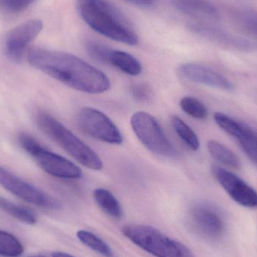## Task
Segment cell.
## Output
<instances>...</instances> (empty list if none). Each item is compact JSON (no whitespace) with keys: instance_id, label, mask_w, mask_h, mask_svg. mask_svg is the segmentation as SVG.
I'll list each match as a JSON object with an SVG mask.
<instances>
[{"instance_id":"d6986e66","label":"cell","mask_w":257,"mask_h":257,"mask_svg":"<svg viewBox=\"0 0 257 257\" xmlns=\"http://www.w3.org/2000/svg\"><path fill=\"white\" fill-rule=\"evenodd\" d=\"M77 237L81 243L92 250L105 257H114L111 247L99 237L89 231L80 230L77 232Z\"/></svg>"},{"instance_id":"8fae6325","label":"cell","mask_w":257,"mask_h":257,"mask_svg":"<svg viewBox=\"0 0 257 257\" xmlns=\"http://www.w3.org/2000/svg\"><path fill=\"white\" fill-rule=\"evenodd\" d=\"M43 28L40 20L26 21L12 29L6 36L5 42L6 54L14 61L22 60L27 46L39 36Z\"/></svg>"},{"instance_id":"277c9868","label":"cell","mask_w":257,"mask_h":257,"mask_svg":"<svg viewBox=\"0 0 257 257\" xmlns=\"http://www.w3.org/2000/svg\"><path fill=\"white\" fill-rule=\"evenodd\" d=\"M123 235L138 247L156 257H195L182 243L169 238L158 229L145 225L123 226Z\"/></svg>"},{"instance_id":"9a60e30c","label":"cell","mask_w":257,"mask_h":257,"mask_svg":"<svg viewBox=\"0 0 257 257\" xmlns=\"http://www.w3.org/2000/svg\"><path fill=\"white\" fill-rule=\"evenodd\" d=\"M174 7L183 14L204 21H217L220 13L210 0H172Z\"/></svg>"},{"instance_id":"e0dca14e","label":"cell","mask_w":257,"mask_h":257,"mask_svg":"<svg viewBox=\"0 0 257 257\" xmlns=\"http://www.w3.org/2000/svg\"><path fill=\"white\" fill-rule=\"evenodd\" d=\"M93 198L99 208L111 217L120 219L123 214L122 208L117 198L104 188H97L93 192Z\"/></svg>"},{"instance_id":"603a6c76","label":"cell","mask_w":257,"mask_h":257,"mask_svg":"<svg viewBox=\"0 0 257 257\" xmlns=\"http://www.w3.org/2000/svg\"><path fill=\"white\" fill-rule=\"evenodd\" d=\"M24 246L12 234L0 230V255L6 257H18L24 253Z\"/></svg>"},{"instance_id":"f546056e","label":"cell","mask_w":257,"mask_h":257,"mask_svg":"<svg viewBox=\"0 0 257 257\" xmlns=\"http://www.w3.org/2000/svg\"><path fill=\"white\" fill-rule=\"evenodd\" d=\"M31 257H45V256H31Z\"/></svg>"},{"instance_id":"ac0fdd59","label":"cell","mask_w":257,"mask_h":257,"mask_svg":"<svg viewBox=\"0 0 257 257\" xmlns=\"http://www.w3.org/2000/svg\"><path fill=\"white\" fill-rule=\"evenodd\" d=\"M210 154L221 164L232 169H238L240 166L238 157L227 147L215 140H210L207 145Z\"/></svg>"},{"instance_id":"52a82bcc","label":"cell","mask_w":257,"mask_h":257,"mask_svg":"<svg viewBox=\"0 0 257 257\" xmlns=\"http://www.w3.org/2000/svg\"><path fill=\"white\" fill-rule=\"evenodd\" d=\"M78 124L88 136L111 145H120L123 137L114 122L102 111L85 107L80 111Z\"/></svg>"},{"instance_id":"7a4b0ae2","label":"cell","mask_w":257,"mask_h":257,"mask_svg":"<svg viewBox=\"0 0 257 257\" xmlns=\"http://www.w3.org/2000/svg\"><path fill=\"white\" fill-rule=\"evenodd\" d=\"M83 21L96 33L127 45H138L139 37L127 18L107 0H76Z\"/></svg>"},{"instance_id":"8992f818","label":"cell","mask_w":257,"mask_h":257,"mask_svg":"<svg viewBox=\"0 0 257 257\" xmlns=\"http://www.w3.org/2000/svg\"><path fill=\"white\" fill-rule=\"evenodd\" d=\"M130 122L135 134L147 149L163 157L178 155V151L152 115L145 111H138L132 116Z\"/></svg>"},{"instance_id":"f1b7e54d","label":"cell","mask_w":257,"mask_h":257,"mask_svg":"<svg viewBox=\"0 0 257 257\" xmlns=\"http://www.w3.org/2000/svg\"><path fill=\"white\" fill-rule=\"evenodd\" d=\"M52 257H74L68 253H63V252H54L52 253Z\"/></svg>"},{"instance_id":"7402d4cb","label":"cell","mask_w":257,"mask_h":257,"mask_svg":"<svg viewBox=\"0 0 257 257\" xmlns=\"http://www.w3.org/2000/svg\"><path fill=\"white\" fill-rule=\"evenodd\" d=\"M0 208L15 218L27 224L33 225L37 222L36 214L24 207L19 206L0 196Z\"/></svg>"},{"instance_id":"4fadbf2b","label":"cell","mask_w":257,"mask_h":257,"mask_svg":"<svg viewBox=\"0 0 257 257\" xmlns=\"http://www.w3.org/2000/svg\"><path fill=\"white\" fill-rule=\"evenodd\" d=\"M192 226L204 238L217 240L224 233L223 217L214 207L206 204H198L190 212Z\"/></svg>"},{"instance_id":"3957f363","label":"cell","mask_w":257,"mask_h":257,"mask_svg":"<svg viewBox=\"0 0 257 257\" xmlns=\"http://www.w3.org/2000/svg\"><path fill=\"white\" fill-rule=\"evenodd\" d=\"M36 121L44 133L80 164L92 170L102 169V162L98 154L52 116L42 111L36 116Z\"/></svg>"},{"instance_id":"2e32d148","label":"cell","mask_w":257,"mask_h":257,"mask_svg":"<svg viewBox=\"0 0 257 257\" xmlns=\"http://www.w3.org/2000/svg\"><path fill=\"white\" fill-rule=\"evenodd\" d=\"M109 64L131 76H137L142 72L140 62L125 51L112 50L110 56Z\"/></svg>"},{"instance_id":"7c38bea8","label":"cell","mask_w":257,"mask_h":257,"mask_svg":"<svg viewBox=\"0 0 257 257\" xmlns=\"http://www.w3.org/2000/svg\"><path fill=\"white\" fill-rule=\"evenodd\" d=\"M217 126L237 141L247 157L257 166V133L221 112L214 114Z\"/></svg>"},{"instance_id":"ffe728a7","label":"cell","mask_w":257,"mask_h":257,"mask_svg":"<svg viewBox=\"0 0 257 257\" xmlns=\"http://www.w3.org/2000/svg\"><path fill=\"white\" fill-rule=\"evenodd\" d=\"M233 19L240 29L247 34L257 38V11L240 9L233 14Z\"/></svg>"},{"instance_id":"6da1fadb","label":"cell","mask_w":257,"mask_h":257,"mask_svg":"<svg viewBox=\"0 0 257 257\" xmlns=\"http://www.w3.org/2000/svg\"><path fill=\"white\" fill-rule=\"evenodd\" d=\"M27 60L33 67L78 91L98 94L111 87L105 73L73 54L36 48L28 53Z\"/></svg>"},{"instance_id":"5bb4252c","label":"cell","mask_w":257,"mask_h":257,"mask_svg":"<svg viewBox=\"0 0 257 257\" xmlns=\"http://www.w3.org/2000/svg\"><path fill=\"white\" fill-rule=\"evenodd\" d=\"M178 70L183 77L192 82L226 91H231L234 89L233 84L226 77L208 66L187 63L181 65Z\"/></svg>"},{"instance_id":"d4e9b609","label":"cell","mask_w":257,"mask_h":257,"mask_svg":"<svg viewBox=\"0 0 257 257\" xmlns=\"http://www.w3.org/2000/svg\"><path fill=\"white\" fill-rule=\"evenodd\" d=\"M86 51L90 57L96 61L109 64L110 56L112 49L107 45L96 41L90 40L86 42Z\"/></svg>"},{"instance_id":"5b68a950","label":"cell","mask_w":257,"mask_h":257,"mask_svg":"<svg viewBox=\"0 0 257 257\" xmlns=\"http://www.w3.org/2000/svg\"><path fill=\"white\" fill-rule=\"evenodd\" d=\"M19 142L38 166L49 175L63 179H79L82 176V172L75 163L48 151L29 135H20Z\"/></svg>"},{"instance_id":"83f0119b","label":"cell","mask_w":257,"mask_h":257,"mask_svg":"<svg viewBox=\"0 0 257 257\" xmlns=\"http://www.w3.org/2000/svg\"><path fill=\"white\" fill-rule=\"evenodd\" d=\"M125 1L136 5V6L148 7V6H153L155 0H125Z\"/></svg>"},{"instance_id":"44dd1931","label":"cell","mask_w":257,"mask_h":257,"mask_svg":"<svg viewBox=\"0 0 257 257\" xmlns=\"http://www.w3.org/2000/svg\"><path fill=\"white\" fill-rule=\"evenodd\" d=\"M172 125L180 139L190 148L192 151H197L199 148V140L196 133L189 126L184 120L178 116L172 117Z\"/></svg>"},{"instance_id":"4316f807","label":"cell","mask_w":257,"mask_h":257,"mask_svg":"<svg viewBox=\"0 0 257 257\" xmlns=\"http://www.w3.org/2000/svg\"><path fill=\"white\" fill-rule=\"evenodd\" d=\"M130 92L133 97L139 102H147L152 96L151 89L145 84H136L131 86Z\"/></svg>"},{"instance_id":"ba28073f","label":"cell","mask_w":257,"mask_h":257,"mask_svg":"<svg viewBox=\"0 0 257 257\" xmlns=\"http://www.w3.org/2000/svg\"><path fill=\"white\" fill-rule=\"evenodd\" d=\"M0 185L29 203L51 210L61 208L57 199L3 167H0Z\"/></svg>"},{"instance_id":"30bf717a","label":"cell","mask_w":257,"mask_h":257,"mask_svg":"<svg viewBox=\"0 0 257 257\" xmlns=\"http://www.w3.org/2000/svg\"><path fill=\"white\" fill-rule=\"evenodd\" d=\"M212 172L219 184L235 202L246 208H257V192L245 181L218 166L212 167Z\"/></svg>"},{"instance_id":"cb8c5ba5","label":"cell","mask_w":257,"mask_h":257,"mask_svg":"<svg viewBox=\"0 0 257 257\" xmlns=\"http://www.w3.org/2000/svg\"><path fill=\"white\" fill-rule=\"evenodd\" d=\"M180 106L186 114L193 118L205 120L208 117V109L205 105L196 98L184 96L180 101Z\"/></svg>"},{"instance_id":"9c48e42d","label":"cell","mask_w":257,"mask_h":257,"mask_svg":"<svg viewBox=\"0 0 257 257\" xmlns=\"http://www.w3.org/2000/svg\"><path fill=\"white\" fill-rule=\"evenodd\" d=\"M189 29L195 34L220 46L243 52L257 51V43L248 39L232 34L226 30L208 24L194 23L189 26Z\"/></svg>"},{"instance_id":"484cf974","label":"cell","mask_w":257,"mask_h":257,"mask_svg":"<svg viewBox=\"0 0 257 257\" xmlns=\"http://www.w3.org/2000/svg\"><path fill=\"white\" fill-rule=\"evenodd\" d=\"M36 0H0V8L3 10L12 13H17L25 10Z\"/></svg>"}]
</instances>
